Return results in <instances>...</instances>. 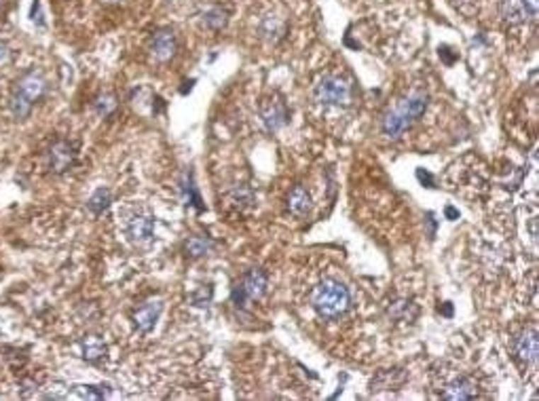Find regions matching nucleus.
Wrapping results in <instances>:
<instances>
[{"label": "nucleus", "instance_id": "f257e3e1", "mask_svg": "<svg viewBox=\"0 0 539 401\" xmlns=\"http://www.w3.org/2000/svg\"><path fill=\"white\" fill-rule=\"evenodd\" d=\"M429 98L423 89H412L404 93L381 119V132L390 139H398L419 121L427 110Z\"/></svg>", "mask_w": 539, "mask_h": 401}, {"label": "nucleus", "instance_id": "f03ea898", "mask_svg": "<svg viewBox=\"0 0 539 401\" xmlns=\"http://www.w3.org/2000/svg\"><path fill=\"white\" fill-rule=\"evenodd\" d=\"M349 289L336 279L319 281L311 291V306L322 319H336L349 308Z\"/></svg>", "mask_w": 539, "mask_h": 401}, {"label": "nucleus", "instance_id": "7ed1b4c3", "mask_svg": "<svg viewBox=\"0 0 539 401\" xmlns=\"http://www.w3.org/2000/svg\"><path fill=\"white\" fill-rule=\"evenodd\" d=\"M313 95L322 106H349L353 91L351 83L339 74H324L313 87Z\"/></svg>", "mask_w": 539, "mask_h": 401}, {"label": "nucleus", "instance_id": "20e7f679", "mask_svg": "<svg viewBox=\"0 0 539 401\" xmlns=\"http://www.w3.org/2000/svg\"><path fill=\"white\" fill-rule=\"evenodd\" d=\"M267 274L265 270L261 268H250L244 272V277L239 279V283L233 287V294H231V300L235 306L244 308L250 300H259L265 291H267Z\"/></svg>", "mask_w": 539, "mask_h": 401}, {"label": "nucleus", "instance_id": "39448f33", "mask_svg": "<svg viewBox=\"0 0 539 401\" xmlns=\"http://www.w3.org/2000/svg\"><path fill=\"white\" fill-rule=\"evenodd\" d=\"M125 222H123V228H125V235L130 237V241L134 243H146L152 239L154 235V218L142 209V207H132L123 214Z\"/></svg>", "mask_w": 539, "mask_h": 401}, {"label": "nucleus", "instance_id": "423d86ee", "mask_svg": "<svg viewBox=\"0 0 539 401\" xmlns=\"http://www.w3.org/2000/svg\"><path fill=\"white\" fill-rule=\"evenodd\" d=\"M512 351L514 357L521 366L529 368L538 361L539 355V340H538V330L535 327H525L521 334L514 336L512 340Z\"/></svg>", "mask_w": 539, "mask_h": 401}, {"label": "nucleus", "instance_id": "0eeeda50", "mask_svg": "<svg viewBox=\"0 0 539 401\" xmlns=\"http://www.w3.org/2000/svg\"><path fill=\"white\" fill-rule=\"evenodd\" d=\"M539 0H504L501 2V17L510 25H521L529 19L538 17Z\"/></svg>", "mask_w": 539, "mask_h": 401}, {"label": "nucleus", "instance_id": "6e6552de", "mask_svg": "<svg viewBox=\"0 0 539 401\" xmlns=\"http://www.w3.org/2000/svg\"><path fill=\"white\" fill-rule=\"evenodd\" d=\"M476 395H478V385L474 378H470L465 374H459V376L446 380L440 389V397L448 401L474 400Z\"/></svg>", "mask_w": 539, "mask_h": 401}, {"label": "nucleus", "instance_id": "1a4fd4ad", "mask_svg": "<svg viewBox=\"0 0 539 401\" xmlns=\"http://www.w3.org/2000/svg\"><path fill=\"white\" fill-rule=\"evenodd\" d=\"M259 112H261V119H263V123L269 132H277L288 123V108H285V102L279 95L265 98L259 106Z\"/></svg>", "mask_w": 539, "mask_h": 401}, {"label": "nucleus", "instance_id": "9d476101", "mask_svg": "<svg viewBox=\"0 0 539 401\" xmlns=\"http://www.w3.org/2000/svg\"><path fill=\"white\" fill-rule=\"evenodd\" d=\"M74 158H76V148L74 144L66 141V139H59L55 141L49 152H47V165H49V171L53 173H64L68 171L72 165H74Z\"/></svg>", "mask_w": 539, "mask_h": 401}, {"label": "nucleus", "instance_id": "9b49d317", "mask_svg": "<svg viewBox=\"0 0 539 401\" xmlns=\"http://www.w3.org/2000/svg\"><path fill=\"white\" fill-rule=\"evenodd\" d=\"M15 93H19L21 98H25L28 102H38L42 95H45V91H47V81H45V76L40 74V72H36V70H32V72H25L17 83H15V89H13Z\"/></svg>", "mask_w": 539, "mask_h": 401}, {"label": "nucleus", "instance_id": "f8f14e48", "mask_svg": "<svg viewBox=\"0 0 539 401\" xmlns=\"http://www.w3.org/2000/svg\"><path fill=\"white\" fill-rule=\"evenodd\" d=\"M161 313H163V302L161 300H148L146 304H142L132 315L135 330L142 332V334H148L150 330H154Z\"/></svg>", "mask_w": 539, "mask_h": 401}, {"label": "nucleus", "instance_id": "ddd939ff", "mask_svg": "<svg viewBox=\"0 0 539 401\" xmlns=\"http://www.w3.org/2000/svg\"><path fill=\"white\" fill-rule=\"evenodd\" d=\"M148 51L157 62H167L176 55V34L171 30H161L157 32L150 42H148Z\"/></svg>", "mask_w": 539, "mask_h": 401}, {"label": "nucleus", "instance_id": "4468645a", "mask_svg": "<svg viewBox=\"0 0 539 401\" xmlns=\"http://www.w3.org/2000/svg\"><path fill=\"white\" fill-rule=\"evenodd\" d=\"M313 207V201H311V194L305 186H294L288 194V209L292 216L296 218H305Z\"/></svg>", "mask_w": 539, "mask_h": 401}, {"label": "nucleus", "instance_id": "2eb2a0df", "mask_svg": "<svg viewBox=\"0 0 539 401\" xmlns=\"http://www.w3.org/2000/svg\"><path fill=\"white\" fill-rule=\"evenodd\" d=\"M259 34H261V38H265V40H269V42L275 45V42H279L283 38L285 23H283V19H279L275 15H265L259 21Z\"/></svg>", "mask_w": 539, "mask_h": 401}, {"label": "nucleus", "instance_id": "dca6fc26", "mask_svg": "<svg viewBox=\"0 0 539 401\" xmlns=\"http://www.w3.org/2000/svg\"><path fill=\"white\" fill-rule=\"evenodd\" d=\"M79 347H81L83 359H87V361H100L106 355V342L100 336H96V334L83 336Z\"/></svg>", "mask_w": 539, "mask_h": 401}, {"label": "nucleus", "instance_id": "f3484780", "mask_svg": "<svg viewBox=\"0 0 539 401\" xmlns=\"http://www.w3.org/2000/svg\"><path fill=\"white\" fill-rule=\"evenodd\" d=\"M387 315L394 321H414L416 315H419V306L408 298H400V300H394L387 306Z\"/></svg>", "mask_w": 539, "mask_h": 401}, {"label": "nucleus", "instance_id": "a211bd4d", "mask_svg": "<svg viewBox=\"0 0 539 401\" xmlns=\"http://www.w3.org/2000/svg\"><path fill=\"white\" fill-rule=\"evenodd\" d=\"M212 248H214V243L210 241V237H203V235L188 237V241L184 243V252H186L188 258H201V256H205Z\"/></svg>", "mask_w": 539, "mask_h": 401}, {"label": "nucleus", "instance_id": "6ab92c4d", "mask_svg": "<svg viewBox=\"0 0 539 401\" xmlns=\"http://www.w3.org/2000/svg\"><path fill=\"white\" fill-rule=\"evenodd\" d=\"M110 203H113L110 190H108V188H98V190L89 197L87 207H89V211H91L93 216H100V214H104V211L110 207Z\"/></svg>", "mask_w": 539, "mask_h": 401}, {"label": "nucleus", "instance_id": "aec40b11", "mask_svg": "<svg viewBox=\"0 0 539 401\" xmlns=\"http://www.w3.org/2000/svg\"><path fill=\"white\" fill-rule=\"evenodd\" d=\"M32 108H34V104L32 102H28L25 98H21L19 93H11V98H8V110H11V115L17 119V121H23V119H28L30 117V112H32Z\"/></svg>", "mask_w": 539, "mask_h": 401}, {"label": "nucleus", "instance_id": "412c9836", "mask_svg": "<svg viewBox=\"0 0 539 401\" xmlns=\"http://www.w3.org/2000/svg\"><path fill=\"white\" fill-rule=\"evenodd\" d=\"M203 25L210 30H222L227 25V11L220 6H212L203 13Z\"/></svg>", "mask_w": 539, "mask_h": 401}, {"label": "nucleus", "instance_id": "4be33fe9", "mask_svg": "<svg viewBox=\"0 0 539 401\" xmlns=\"http://www.w3.org/2000/svg\"><path fill=\"white\" fill-rule=\"evenodd\" d=\"M74 393L83 400H104L110 395L106 385H79L74 387Z\"/></svg>", "mask_w": 539, "mask_h": 401}, {"label": "nucleus", "instance_id": "5701e85b", "mask_svg": "<svg viewBox=\"0 0 539 401\" xmlns=\"http://www.w3.org/2000/svg\"><path fill=\"white\" fill-rule=\"evenodd\" d=\"M117 108V98L113 93H102L96 98L93 102V110L100 115V117H110Z\"/></svg>", "mask_w": 539, "mask_h": 401}, {"label": "nucleus", "instance_id": "b1692460", "mask_svg": "<svg viewBox=\"0 0 539 401\" xmlns=\"http://www.w3.org/2000/svg\"><path fill=\"white\" fill-rule=\"evenodd\" d=\"M231 199L235 201V205H239V207H248V205H252V203H254V192L250 190V186H248V184H237V186L231 190Z\"/></svg>", "mask_w": 539, "mask_h": 401}, {"label": "nucleus", "instance_id": "393cba45", "mask_svg": "<svg viewBox=\"0 0 539 401\" xmlns=\"http://www.w3.org/2000/svg\"><path fill=\"white\" fill-rule=\"evenodd\" d=\"M66 395H68V389H66V385H62V383H55V385L51 387V391L45 393L47 400H64Z\"/></svg>", "mask_w": 539, "mask_h": 401}, {"label": "nucleus", "instance_id": "a878e982", "mask_svg": "<svg viewBox=\"0 0 539 401\" xmlns=\"http://www.w3.org/2000/svg\"><path fill=\"white\" fill-rule=\"evenodd\" d=\"M416 178H419V182H421V184H425L427 188H433V178H431V173H429V171H425V169H416Z\"/></svg>", "mask_w": 539, "mask_h": 401}, {"label": "nucleus", "instance_id": "bb28decb", "mask_svg": "<svg viewBox=\"0 0 539 401\" xmlns=\"http://www.w3.org/2000/svg\"><path fill=\"white\" fill-rule=\"evenodd\" d=\"M32 19H34L38 25H42V13H40V2H38V0L32 4Z\"/></svg>", "mask_w": 539, "mask_h": 401}, {"label": "nucleus", "instance_id": "cd10ccee", "mask_svg": "<svg viewBox=\"0 0 539 401\" xmlns=\"http://www.w3.org/2000/svg\"><path fill=\"white\" fill-rule=\"evenodd\" d=\"M8 59V45L4 40H0V66Z\"/></svg>", "mask_w": 539, "mask_h": 401}, {"label": "nucleus", "instance_id": "c85d7f7f", "mask_svg": "<svg viewBox=\"0 0 539 401\" xmlns=\"http://www.w3.org/2000/svg\"><path fill=\"white\" fill-rule=\"evenodd\" d=\"M427 224H429V239H433V235H436V220H433V214L429 211L427 214V220H425Z\"/></svg>", "mask_w": 539, "mask_h": 401}, {"label": "nucleus", "instance_id": "c756f323", "mask_svg": "<svg viewBox=\"0 0 539 401\" xmlns=\"http://www.w3.org/2000/svg\"><path fill=\"white\" fill-rule=\"evenodd\" d=\"M440 57H444L446 59V64H453V55H448V47H440Z\"/></svg>", "mask_w": 539, "mask_h": 401}, {"label": "nucleus", "instance_id": "7c9ffc66", "mask_svg": "<svg viewBox=\"0 0 539 401\" xmlns=\"http://www.w3.org/2000/svg\"><path fill=\"white\" fill-rule=\"evenodd\" d=\"M444 214H446V218H448V220H457V218H459V211H457L455 207H446V209H444Z\"/></svg>", "mask_w": 539, "mask_h": 401}, {"label": "nucleus", "instance_id": "2f4dec72", "mask_svg": "<svg viewBox=\"0 0 539 401\" xmlns=\"http://www.w3.org/2000/svg\"><path fill=\"white\" fill-rule=\"evenodd\" d=\"M444 315H446V317H450V315H453V306H450V302H444Z\"/></svg>", "mask_w": 539, "mask_h": 401}, {"label": "nucleus", "instance_id": "473e14b6", "mask_svg": "<svg viewBox=\"0 0 539 401\" xmlns=\"http://www.w3.org/2000/svg\"><path fill=\"white\" fill-rule=\"evenodd\" d=\"M457 4H465V2H474V0H455Z\"/></svg>", "mask_w": 539, "mask_h": 401}]
</instances>
